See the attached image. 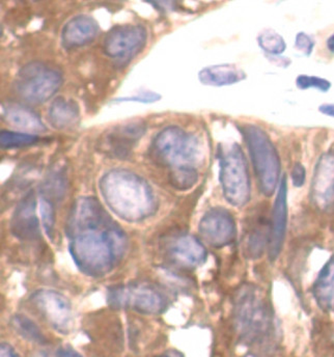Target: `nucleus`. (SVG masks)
I'll return each instance as SVG.
<instances>
[{"label":"nucleus","instance_id":"f257e3e1","mask_svg":"<svg viewBox=\"0 0 334 357\" xmlns=\"http://www.w3.org/2000/svg\"><path fill=\"white\" fill-rule=\"evenodd\" d=\"M69 252L86 275L101 278L124 258L127 236L95 197H80L67 222Z\"/></svg>","mask_w":334,"mask_h":357},{"label":"nucleus","instance_id":"f03ea898","mask_svg":"<svg viewBox=\"0 0 334 357\" xmlns=\"http://www.w3.org/2000/svg\"><path fill=\"white\" fill-rule=\"evenodd\" d=\"M99 186L107 207L125 222H142L156 211L152 187L133 172L112 169L101 178Z\"/></svg>","mask_w":334,"mask_h":357},{"label":"nucleus","instance_id":"7ed1b4c3","mask_svg":"<svg viewBox=\"0 0 334 357\" xmlns=\"http://www.w3.org/2000/svg\"><path fill=\"white\" fill-rule=\"evenodd\" d=\"M157 158L174 169H193L201 162L202 150L199 140L176 126L163 129L153 142Z\"/></svg>","mask_w":334,"mask_h":357},{"label":"nucleus","instance_id":"20e7f679","mask_svg":"<svg viewBox=\"0 0 334 357\" xmlns=\"http://www.w3.org/2000/svg\"><path fill=\"white\" fill-rule=\"evenodd\" d=\"M219 163V178L225 199L235 207H243L250 199V178L248 162L239 144L221 146Z\"/></svg>","mask_w":334,"mask_h":357},{"label":"nucleus","instance_id":"39448f33","mask_svg":"<svg viewBox=\"0 0 334 357\" xmlns=\"http://www.w3.org/2000/svg\"><path fill=\"white\" fill-rule=\"evenodd\" d=\"M244 135L259 188L266 197H270L280 181V160L278 151L267 133L259 127L252 125L246 127Z\"/></svg>","mask_w":334,"mask_h":357},{"label":"nucleus","instance_id":"423d86ee","mask_svg":"<svg viewBox=\"0 0 334 357\" xmlns=\"http://www.w3.org/2000/svg\"><path fill=\"white\" fill-rule=\"evenodd\" d=\"M61 84L63 77L57 70L35 61L19 71L14 88L17 95L25 102L42 104L53 97Z\"/></svg>","mask_w":334,"mask_h":357},{"label":"nucleus","instance_id":"0eeeda50","mask_svg":"<svg viewBox=\"0 0 334 357\" xmlns=\"http://www.w3.org/2000/svg\"><path fill=\"white\" fill-rule=\"evenodd\" d=\"M235 320L239 333L250 341L263 337L270 328L269 311L261 292L255 287H244L238 292Z\"/></svg>","mask_w":334,"mask_h":357},{"label":"nucleus","instance_id":"6e6552de","mask_svg":"<svg viewBox=\"0 0 334 357\" xmlns=\"http://www.w3.org/2000/svg\"><path fill=\"white\" fill-rule=\"evenodd\" d=\"M108 303L114 309H128L146 314H158L167 310V299L152 284L144 282L114 287L108 291Z\"/></svg>","mask_w":334,"mask_h":357},{"label":"nucleus","instance_id":"1a4fd4ad","mask_svg":"<svg viewBox=\"0 0 334 357\" xmlns=\"http://www.w3.org/2000/svg\"><path fill=\"white\" fill-rule=\"evenodd\" d=\"M31 301L55 331L61 333L71 331L73 310L67 297L57 291L42 289L31 295Z\"/></svg>","mask_w":334,"mask_h":357},{"label":"nucleus","instance_id":"9d476101","mask_svg":"<svg viewBox=\"0 0 334 357\" xmlns=\"http://www.w3.org/2000/svg\"><path fill=\"white\" fill-rule=\"evenodd\" d=\"M146 38L148 33L142 25H116L104 39V52L112 59H131L144 48Z\"/></svg>","mask_w":334,"mask_h":357},{"label":"nucleus","instance_id":"9b49d317","mask_svg":"<svg viewBox=\"0 0 334 357\" xmlns=\"http://www.w3.org/2000/svg\"><path fill=\"white\" fill-rule=\"evenodd\" d=\"M199 234L207 243L220 248L235 241L237 227L231 214L222 208H214L202 218Z\"/></svg>","mask_w":334,"mask_h":357},{"label":"nucleus","instance_id":"f8f14e48","mask_svg":"<svg viewBox=\"0 0 334 357\" xmlns=\"http://www.w3.org/2000/svg\"><path fill=\"white\" fill-rule=\"evenodd\" d=\"M10 229L21 240L31 241L39 238V218L35 193H29L17 206L10 222Z\"/></svg>","mask_w":334,"mask_h":357},{"label":"nucleus","instance_id":"ddd939ff","mask_svg":"<svg viewBox=\"0 0 334 357\" xmlns=\"http://www.w3.org/2000/svg\"><path fill=\"white\" fill-rule=\"evenodd\" d=\"M170 259L180 266L197 268L205 263L207 250L195 236L183 234L172 239L168 244Z\"/></svg>","mask_w":334,"mask_h":357},{"label":"nucleus","instance_id":"4468645a","mask_svg":"<svg viewBox=\"0 0 334 357\" xmlns=\"http://www.w3.org/2000/svg\"><path fill=\"white\" fill-rule=\"evenodd\" d=\"M288 185L286 177L280 181L278 197L274 203L272 213V227L270 231L269 256L271 261L275 260L282 252L288 223Z\"/></svg>","mask_w":334,"mask_h":357},{"label":"nucleus","instance_id":"2eb2a0df","mask_svg":"<svg viewBox=\"0 0 334 357\" xmlns=\"http://www.w3.org/2000/svg\"><path fill=\"white\" fill-rule=\"evenodd\" d=\"M99 24L89 15H78L70 19L61 31V43L68 49L82 47L97 37Z\"/></svg>","mask_w":334,"mask_h":357},{"label":"nucleus","instance_id":"dca6fc26","mask_svg":"<svg viewBox=\"0 0 334 357\" xmlns=\"http://www.w3.org/2000/svg\"><path fill=\"white\" fill-rule=\"evenodd\" d=\"M312 197L321 208H326L334 199V157L324 156L319 162L312 182Z\"/></svg>","mask_w":334,"mask_h":357},{"label":"nucleus","instance_id":"f3484780","mask_svg":"<svg viewBox=\"0 0 334 357\" xmlns=\"http://www.w3.org/2000/svg\"><path fill=\"white\" fill-rule=\"evenodd\" d=\"M146 132L144 123L134 122L116 127L112 132L106 134L103 146L114 154H127L131 146Z\"/></svg>","mask_w":334,"mask_h":357},{"label":"nucleus","instance_id":"a211bd4d","mask_svg":"<svg viewBox=\"0 0 334 357\" xmlns=\"http://www.w3.org/2000/svg\"><path fill=\"white\" fill-rule=\"evenodd\" d=\"M2 116L6 123L25 133H37L46 130L39 114L26 106L18 103H6L2 106Z\"/></svg>","mask_w":334,"mask_h":357},{"label":"nucleus","instance_id":"6ab92c4d","mask_svg":"<svg viewBox=\"0 0 334 357\" xmlns=\"http://www.w3.org/2000/svg\"><path fill=\"white\" fill-rule=\"evenodd\" d=\"M79 116V106L74 100L68 98H56L49 108V122L59 130L75 126Z\"/></svg>","mask_w":334,"mask_h":357},{"label":"nucleus","instance_id":"aec40b11","mask_svg":"<svg viewBox=\"0 0 334 357\" xmlns=\"http://www.w3.org/2000/svg\"><path fill=\"white\" fill-rule=\"evenodd\" d=\"M245 78L246 74L234 65L210 66L199 73V82L210 86H231Z\"/></svg>","mask_w":334,"mask_h":357},{"label":"nucleus","instance_id":"412c9836","mask_svg":"<svg viewBox=\"0 0 334 357\" xmlns=\"http://www.w3.org/2000/svg\"><path fill=\"white\" fill-rule=\"evenodd\" d=\"M314 296L321 309L334 312V256L319 273L314 284Z\"/></svg>","mask_w":334,"mask_h":357},{"label":"nucleus","instance_id":"4be33fe9","mask_svg":"<svg viewBox=\"0 0 334 357\" xmlns=\"http://www.w3.org/2000/svg\"><path fill=\"white\" fill-rule=\"evenodd\" d=\"M10 324L16 333L27 341L36 344H44L46 342V337L43 335L39 326L26 316L16 314L10 320Z\"/></svg>","mask_w":334,"mask_h":357},{"label":"nucleus","instance_id":"5701e85b","mask_svg":"<svg viewBox=\"0 0 334 357\" xmlns=\"http://www.w3.org/2000/svg\"><path fill=\"white\" fill-rule=\"evenodd\" d=\"M39 142V136L25 132H13L2 130L0 134V144L2 149H19L33 146Z\"/></svg>","mask_w":334,"mask_h":357},{"label":"nucleus","instance_id":"b1692460","mask_svg":"<svg viewBox=\"0 0 334 357\" xmlns=\"http://www.w3.org/2000/svg\"><path fill=\"white\" fill-rule=\"evenodd\" d=\"M261 48L270 54H280L286 49V43L282 36L271 29L263 31L257 38Z\"/></svg>","mask_w":334,"mask_h":357},{"label":"nucleus","instance_id":"393cba45","mask_svg":"<svg viewBox=\"0 0 334 357\" xmlns=\"http://www.w3.org/2000/svg\"><path fill=\"white\" fill-rule=\"evenodd\" d=\"M170 183L179 190H187L197 182V172L193 169H174L170 173Z\"/></svg>","mask_w":334,"mask_h":357},{"label":"nucleus","instance_id":"a878e982","mask_svg":"<svg viewBox=\"0 0 334 357\" xmlns=\"http://www.w3.org/2000/svg\"><path fill=\"white\" fill-rule=\"evenodd\" d=\"M39 212L42 225L47 235L49 237H52L55 225L54 206H53L52 201L49 199L46 195H43L40 199Z\"/></svg>","mask_w":334,"mask_h":357},{"label":"nucleus","instance_id":"bb28decb","mask_svg":"<svg viewBox=\"0 0 334 357\" xmlns=\"http://www.w3.org/2000/svg\"><path fill=\"white\" fill-rule=\"evenodd\" d=\"M296 84L300 89L314 88L327 91L331 88V84L328 80L316 76L300 75L296 80Z\"/></svg>","mask_w":334,"mask_h":357},{"label":"nucleus","instance_id":"cd10ccee","mask_svg":"<svg viewBox=\"0 0 334 357\" xmlns=\"http://www.w3.org/2000/svg\"><path fill=\"white\" fill-rule=\"evenodd\" d=\"M296 48L298 51H301L305 55H310L314 49V42L310 36L304 33H299L296 37Z\"/></svg>","mask_w":334,"mask_h":357},{"label":"nucleus","instance_id":"c85d7f7f","mask_svg":"<svg viewBox=\"0 0 334 357\" xmlns=\"http://www.w3.org/2000/svg\"><path fill=\"white\" fill-rule=\"evenodd\" d=\"M161 96L153 91H144V93H137L136 96H132L129 98H122L119 101H134L140 102V103H152V102L158 101Z\"/></svg>","mask_w":334,"mask_h":357},{"label":"nucleus","instance_id":"c756f323","mask_svg":"<svg viewBox=\"0 0 334 357\" xmlns=\"http://www.w3.org/2000/svg\"><path fill=\"white\" fill-rule=\"evenodd\" d=\"M292 178L294 185L296 187H301L304 182H305V169L300 163H297L294 167Z\"/></svg>","mask_w":334,"mask_h":357},{"label":"nucleus","instance_id":"7c9ffc66","mask_svg":"<svg viewBox=\"0 0 334 357\" xmlns=\"http://www.w3.org/2000/svg\"><path fill=\"white\" fill-rule=\"evenodd\" d=\"M0 357H20L16 350L8 345V343H2L0 346Z\"/></svg>","mask_w":334,"mask_h":357},{"label":"nucleus","instance_id":"2f4dec72","mask_svg":"<svg viewBox=\"0 0 334 357\" xmlns=\"http://www.w3.org/2000/svg\"><path fill=\"white\" fill-rule=\"evenodd\" d=\"M55 357H84L80 356L77 351L72 349L69 347L59 348L56 352H55Z\"/></svg>","mask_w":334,"mask_h":357},{"label":"nucleus","instance_id":"473e14b6","mask_svg":"<svg viewBox=\"0 0 334 357\" xmlns=\"http://www.w3.org/2000/svg\"><path fill=\"white\" fill-rule=\"evenodd\" d=\"M320 112L326 116L334 118V104H324V105L320 106Z\"/></svg>","mask_w":334,"mask_h":357},{"label":"nucleus","instance_id":"72a5a7b5","mask_svg":"<svg viewBox=\"0 0 334 357\" xmlns=\"http://www.w3.org/2000/svg\"><path fill=\"white\" fill-rule=\"evenodd\" d=\"M160 357H184L180 352L174 351V350H170V351L165 352Z\"/></svg>","mask_w":334,"mask_h":357},{"label":"nucleus","instance_id":"f704fd0d","mask_svg":"<svg viewBox=\"0 0 334 357\" xmlns=\"http://www.w3.org/2000/svg\"><path fill=\"white\" fill-rule=\"evenodd\" d=\"M327 47H328L331 52L334 53V33L329 38L328 41H327Z\"/></svg>","mask_w":334,"mask_h":357}]
</instances>
